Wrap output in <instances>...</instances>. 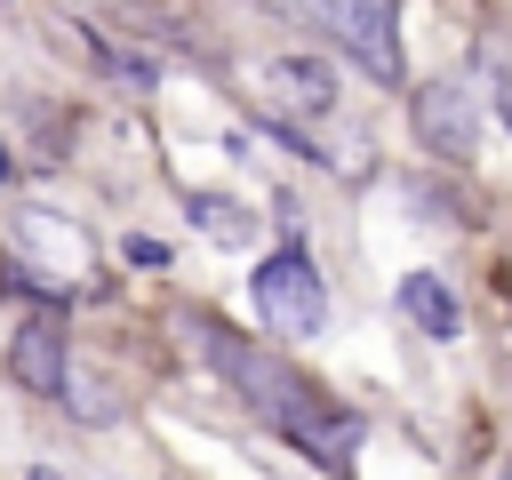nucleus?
Here are the masks:
<instances>
[{
  "label": "nucleus",
  "mask_w": 512,
  "mask_h": 480,
  "mask_svg": "<svg viewBox=\"0 0 512 480\" xmlns=\"http://www.w3.org/2000/svg\"><path fill=\"white\" fill-rule=\"evenodd\" d=\"M16 232H24V240H40V248H56V264H72V272L88 264V240H80L72 224L56 232V224H48V208H24V216H16Z\"/></svg>",
  "instance_id": "nucleus-8"
},
{
  "label": "nucleus",
  "mask_w": 512,
  "mask_h": 480,
  "mask_svg": "<svg viewBox=\"0 0 512 480\" xmlns=\"http://www.w3.org/2000/svg\"><path fill=\"white\" fill-rule=\"evenodd\" d=\"M304 8L336 48H352V64H368L376 80L400 72V32H392V0H288Z\"/></svg>",
  "instance_id": "nucleus-3"
},
{
  "label": "nucleus",
  "mask_w": 512,
  "mask_h": 480,
  "mask_svg": "<svg viewBox=\"0 0 512 480\" xmlns=\"http://www.w3.org/2000/svg\"><path fill=\"white\" fill-rule=\"evenodd\" d=\"M192 336H200V352L232 376V392L264 416V424H280L288 440H304V448H328V456H344L352 448V416H336L288 360H272V352H256V344H240L232 328H216V320H192Z\"/></svg>",
  "instance_id": "nucleus-1"
},
{
  "label": "nucleus",
  "mask_w": 512,
  "mask_h": 480,
  "mask_svg": "<svg viewBox=\"0 0 512 480\" xmlns=\"http://www.w3.org/2000/svg\"><path fill=\"white\" fill-rule=\"evenodd\" d=\"M0 184H8V152H0Z\"/></svg>",
  "instance_id": "nucleus-11"
},
{
  "label": "nucleus",
  "mask_w": 512,
  "mask_h": 480,
  "mask_svg": "<svg viewBox=\"0 0 512 480\" xmlns=\"http://www.w3.org/2000/svg\"><path fill=\"white\" fill-rule=\"evenodd\" d=\"M416 136H424L432 152L464 160V152L480 144V112H472V88H464V80H432V88L416 96Z\"/></svg>",
  "instance_id": "nucleus-5"
},
{
  "label": "nucleus",
  "mask_w": 512,
  "mask_h": 480,
  "mask_svg": "<svg viewBox=\"0 0 512 480\" xmlns=\"http://www.w3.org/2000/svg\"><path fill=\"white\" fill-rule=\"evenodd\" d=\"M8 360H16V376H24L32 392H64V336H56V320H32Z\"/></svg>",
  "instance_id": "nucleus-6"
},
{
  "label": "nucleus",
  "mask_w": 512,
  "mask_h": 480,
  "mask_svg": "<svg viewBox=\"0 0 512 480\" xmlns=\"http://www.w3.org/2000/svg\"><path fill=\"white\" fill-rule=\"evenodd\" d=\"M248 288H256V320H264V328H280V336H320V320H328V288H320V272H312L296 248L264 256Z\"/></svg>",
  "instance_id": "nucleus-2"
},
{
  "label": "nucleus",
  "mask_w": 512,
  "mask_h": 480,
  "mask_svg": "<svg viewBox=\"0 0 512 480\" xmlns=\"http://www.w3.org/2000/svg\"><path fill=\"white\" fill-rule=\"evenodd\" d=\"M256 104L280 112V120H328L336 80H328L320 56H264V64H256Z\"/></svg>",
  "instance_id": "nucleus-4"
},
{
  "label": "nucleus",
  "mask_w": 512,
  "mask_h": 480,
  "mask_svg": "<svg viewBox=\"0 0 512 480\" xmlns=\"http://www.w3.org/2000/svg\"><path fill=\"white\" fill-rule=\"evenodd\" d=\"M32 480H64V472H48V464H40V472H32Z\"/></svg>",
  "instance_id": "nucleus-10"
},
{
  "label": "nucleus",
  "mask_w": 512,
  "mask_h": 480,
  "mask_svg": "<svg viewBox=\"0 0 512 480\" xmlns=\"http://www.w3.org/2000/svg\"><path fill=\"white\" fill-rule=\"evenodd\" d=\"M496 480H512V472H496Z\"/></svg>",
  "instance_id": "nucleus-12"
},
{
  "label": "nucleus",
  "mask_w": 512,
  "mask_h": 480,
  "mask_svg": "<svg viewBox=\"0 0 512 480\" xmlns=\"http://www.w3.org/2000/svg\"><path fill=\"white\" fill-rule=\"evenodd\" d=\"M192 208H200V224H208L216 240H240V232H248V224H240V216H232L224 200H192Z\"/></svg>",
  "instance_id": "nucleus-9"
},
{
  "label": "nucleus",
  "mask_w": 512,
  "mask_h": 480,
  "mask_svg": "<svg viewBox=\"0 0 512 480\" xmlns=\"http://www.w3.org/2000/svg\"><path fill=\"white\" fill-rule=\"evenodd\" d=\"M400 312H408V320H416L424 336H440V344H448V336L464 328V312H456V296H448V288H440L432 272H408V280H400Z\"/></svg>",
  "instance_id": "nucleus-7"
}]
</instances>
